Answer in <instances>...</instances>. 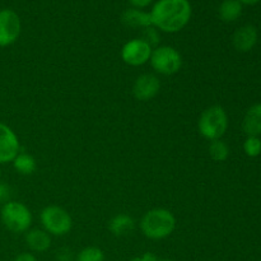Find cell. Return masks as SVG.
Segmentation results:
<instances>
[{
    "instance_id": "obj_7",
    "label": "cell",
    "mask_w": 261,
    "mask_h": 261,
    "mask_svg": "<svg viewBox=\"0 0 261 261\" xmlns=\"http://www.w3.org/2000/svg\"><path fill=\"white\" fill-rule=\"evenodd\" d=\"M22 30L20 18L14 10H0V47L13 45L18 40Z\"/></svg>"
},
{
    "instance_id": "obj_18",
    "label": "cell",
    "mask_w": 261,
    "mask_h": 261,
    "mask_svg": "<svg viewBox=\"0 0 261 261\" xmlns=\"http://www.w3.org/2000/svg\"><path fill=\"white\" fill-rule=\"evenodd\" d=\"M209 155L216 162H224L229 155V147L222 139H217L209 144Z\"/></svg>"
},
{
    "instance_id": "obj_26",
    "label": "cell",
    "mask_w": 261,
    "mask_h": 261,
    "mask_svg": "<svg viewBox=\"0 0 261 261\" xmlns=\"http://www.w3.org/2000/svg\"><path fill=\"white\" fill-rule=\"evenodd\" d=\"M157 256H155L154 254H150V252H145V254H143L142 256H138V257H134V259L129 260V261H157Z\"/></svg>"
},
{
    "instance_id": "obj_22",
    "label": "cell",
    "mask_w": 261,
    "mask_h": 261,
    "mask_svg": "<svg viewBox=\"0 0 261 261\" xmlns=\"http://www.w3.org/2000/svg\"><path fill=\"white\" fill-rule=\"evenodd\" d=\"M10 196H12V190L8 185L5 184H0V204L4 205L8 201H10Z\"/></svg>"
},
{
    "instance_id": "obj_19",
    "label": "cell",
    "mask_w": 261,
    "mask_h": 261,
    "mask_svg": "<svg viewBox=\"0 0 261 261\" xmlns=\"http://www.w3.org/2000/svg\"><path fill=\"white\" fill-rule=\"evenodd\" d=\"M75 261H105V254L99 247L88 246L76 255Z\"/></svg>"
},
{
    "instance_id": "obj_1",
    "label": "cell",
    "mask_w": 261,
    "mask_h": 261,
    "mask_svg": "<svg viewBox=\"0 0 261 261\" xmlns=\"http://www.w3.org/2000/svg\"><path fill=\"white\" fill-rule=\"evenodd\" d=\"M149 14L153 27L166 33H176L190 22L193 8L189 0H158Z\"/></svg>"
},
{
    "instance_id": "obj_28",
    "label": "cell",
    "mask_w": 261,
    "mask_h": 261,
    "mask_svg": "<svg viewBox=\"0 0 261 261\" xmlns=\"http://www.w3.org/2000/svg\"><path fill=\"white\" fill-rule=\"evenodd\" d=\"M157 261H172V260H167V259H163V260H157Z\"/></svg>"
},
{
    "instance_id": "obj_15",
    "label": "cell",
    "mask_w": 261,
    "mask_h": 261,
    "mask_svg": "<svg viewBox=\"0 0 261 261\" xmlns=\"http://www.w3.org/2000/svg\"><path fill=\"white\" fill-rule=\"evenodd\" d=\"M109 229L114 236H127L135 229V221L129 214L120 213L110 221Z\"/></svg>"
},
{
    "instance_id": "obj_16",
    "label": "cell",
    "mask_w": 261,
    "mask_h": 261,
    "mask_svg": "<svg viewBox=\"0 0 261 261\" xmlns=\"http://www.w3.org/2000/svg\"><path fill=\"white\" fill-rule=\"evenodd\" d=\"M242 9L244 5L240 0H223L218 8V15L223 22L231 23L241 17Z\"/></svg>"
},
{
    "instance_id": "obj_25",
    "label": "cell",
    "mask_w": 261,
    "mask_h": 261,
    "mask_svg": "<svg viewBox=\"0 0 261 261\" xmlns=\"http://www.w3.org/2000/svg\"><path fill=\"white\" fill-rule=\"evenodd\" d=\"M13 261H37L36 256L31 252H22V254L18 255Z\"/></svg>"
},
{
    "instance_id": "obj_5",
    "label": "cell",
    "mask_w": 261,
    "mask_h": 261,
    "mask_svg": "<svg viewBox=\"0 0 261 261\" xmlns=\"http://www.w3.org/2000/svg\"><path fill=\"white\" fill-rule=\"evenodd\" d=\"M41 223L48 234L64 236L69 233L73 226V221L68 212L58 205L46 206L41 212Z\"/></svg>"
},
{
    "instance_id": "obj_10",
    "label": "cell",
    "mask_w": 261,
    "mask_h": 261,
    "mask_svg": "<svg viewBox=\"0 0 261 261\" xmlns=\"http://www.w3.org/2000/svg\"><path fill=\"white\" fill-rule=\"evenodd\" d=\"M161 89V82L154 74H143L138 76L133 87V93L138 101H150L158 94Z\"/></svg>"
},
{
    "instance_id": "obj_9",
    "label": "cell",
    "mask_w": 261,
    "mask_h": 261,
    "mask_svg": "<svg viewBox=\"0 0 261 261\" xmlns=\"http://www.w3.org/2000/svg\"><path fill=\"white\" fill-rule=\"evenodd\" d=\"M19 140L8 125L0 122V163L13 162L19 153Z\"/></svg>"
},
{
    "instance_id": "obj_21",
    "label": "cell",
    "mask_w": 261,
    "mask_h": 261,
    "mask_svg": "<svg viewBox=\"0 0 261 261\" xmlns=\"http://www.w3.org/2000/svg\"><path fill=\"white\" fill-rule=\"evenodd\" d=\"M142 40L145 41V42H147L152 48L158 47V46H160V42H161L160 31H158L155 27H153V25H150V27H148V28H144V31H143Z\"/></svg>"
},
{
    "instance_id": "obj_14",
    "label": "cell",
    "mask_w": 261,
    "mask_h": 261,
    "mask_svg": "<svg viewBox=\"0 0 261 261\" xmlns=\"http://www.w3.org/2000/svg\"><path fill=\"white\" fill-rule=\"evenodd\" d=\"M25 244L33 252H45L51 246V237L45 229H31L25 233Z\"/></svg>"
},
{
    "instance_id": "obj_12",
    "label": "cell",
    "mask_w": 261,
    "mask_h": 261,
    "mask_svg": "<svg viewBox=\"0 0 261 261\" xmlns=\"http://www.w3.org/2000/svg\"><path fill=\"white\" fill-rule=\"evenodd\" d=\"M242 130L247 137L261 135V103H255L250 107L242 120Z\"/></svg>"
},
{
    "instance_id": "obj_4",
    "label": "cell",
    "mask_w": 261,
    "mask_h": 261,
    "mask_svg": "<svg viewBox=\"0 0 261 261\" xmlns=\"http://www.w3.org/2000/svg\"><path fill=\"white\" fill-rule=\"evenodd\" d=\"M2 222L8 231L13 233L27 232L32 224V213L30 209L19 201H8L2 206L0 212Z\"/></svg>"
},
{
    "instance_id": "obj_20",
    "label": "cell",
    "mask_w": 261,
    "mask_h": 261,
    "mask_svg": "<svg viewBox=\"0 0 261 261\" xmlns=\"http://www.w3.org/2000/svg\"><path fill=\"white\" fill-rule=\"evenodd\" d=\"M244 150L246 155L255 158L261 154V139L259 137H247L244 142Z\"/></svg>"
},
{
    "instance_id": "obj_6",
    "label": "cell",
    "mask_w": 261,
    "mask_h": 261,
    "mask_svg": "<svg viewBox=\"0 0 261 261\" xmlns=\"http://www.w3.org/2000/svg\"><path fill=\"white\" fill-rule=\"evenodd\" d=\"M150 65L162 75H173L182 68V56L171 46H158L153 48Z\"/></svg>"
},
{
    "instance_id": "obj_8",
    "label": "cell",
    "mask_w": 261,
    "mask_h": 261,
    "mask_svg": "<svg viewBox=\"0 0 261 261\" xmlns=\"http://www.w3.org/2000/svg\"><path fill=\"white\" fill-rule=\"evenodd\" d=\"M153 48L142 38H134L127 41L121 50V58L124 63L130 66H140L148 63Z\"/></svg>"
},
{
    "instance_id": "obj_11",
    "label": "cell",
    "mask_w": 261,
    "mask_h": 261,
    "mask_svg": "<svg viewBox=\"0 0 261 261\" xmlns=\"http://www.w3.org/2000/svg\"><path fill=\"white\" fill-rule=\"evenodd\" d=\"M257 38L259 35L256 27L252 24H246L234 31L232 36V43L239 53H249L257 43Z\"/></svg>"
},
{
    "instance_id": "obj_13",
    "label": "cell",
    "mask_w": 261,
    "mask_h": 261,
    "mask_svg": "<svg viewBox=\"0 0 261 261\" xmlns=\"http://www.w3.org/2000/svg\"><path fill=\"white\" fill-rule=\"evenodd\" d=\"M121 22L130 28H148L152 25V19L148 12L137 8H129L121 15Z\"/></svg>"
},
{
    "instance_id": "obj_23",
    "label": "cell",
    "mask_w": 261,
    "mask_h": 261,
    "mask_svg": "<svg viewBox=\"0 0 261 261\" xmlns=\"http://www.w3.org/2000/svg\"><path fill=\"white\" fill-rule=\"evenodd\" d=\"M56 260L58 261H73L74 255L69 249H61L60 251L56 254Z\"/></svg>"
},
{
    "instance_id": "obj_17",
    "label": "cell",
    "mask_w": 261,
    "mask_h": 261,
    "mask_svg": "<svg viewBox=\"0 0 261 261\" xmlns=\"http://www.w3.org/2000/svg\"><path fill=\"white\" fill-rule=\"evenodd\" d=\"M13 166H14L15 171L20 175H32L37 168V163L36 160L31 154L27 153H18L17 157L13 160Z\"/></svg>"
},
{
    "instance_id": "obj_29",
    "label": "cell",
    "mask_w": 261,
    "mask_h": 261,
    "mask_svg": "<svg viewBox=\"0 0 261 261\" xmlns=\"http://www.w3.org/2000/svg\"><path fill=\"white\" fill-rule=\"evenodd\" d=\"M0 180H2V172H0Z\"/></svg>"
},
{
    "instance_id": "obj_24",
    "label": "cell",
    "mask_w": 261,
    "mask_h": 261,
    "mask_svg": "<svg viewBox=\"0 0 261 261\" xmlns=\"http://www.w3.org/2000/svg\"><path fill=\"white\" fill-rule=\"evenodd\" d=\"M132 5V8H137V9H144L148 5L153 3V0H127Z\"/></svg>"
},
{
    "instance_id": "obj_27",
    "label": "cell",
    "mask_w": 261,
    "mask_h": 261,
    "mask_svg": "<svg viewBox=\"0 0 261 261\" xmlns=\"http://www.w3.org/2000/svg\"><path fill=\"white\" fill-rule=\"evenodd\" d=\"M242 3V5H256L259 4L261 0H240Z\"/></svg>"
},
{
    "instance_id": "obj_2",
    "label": "cell",
    "mask_w": 261,
    "mask_h": 261,
    "mask_svg": "<svg viewBox=\"0 0 261 261\" xmlns=\"http://www.w3.org/2000/svg\"><path fill=\"white\" fill-rule=\"evenodd\" d=\"M176 228V218L170 211L155 208L147 212L140 221L143 234L150 240H163L171 236Z\"/></svg>"
},
{
    "instance_id": "obj_3",
    "label": "cell",
    "mask_w": 261,
    "mask_h": 261,
    "mask_svg": "<svg viewBox=\"0 0 261 261\" xmlns=\"http://www.w3.org/2000/svg\"><path fill=\"white\" fill-rule=\"evenodd\" d=\"M228 127V116L221 106H211L204 110L198 121V129L201 137L213 140L221 139Z\"/></svg>"
}]
</instances>
